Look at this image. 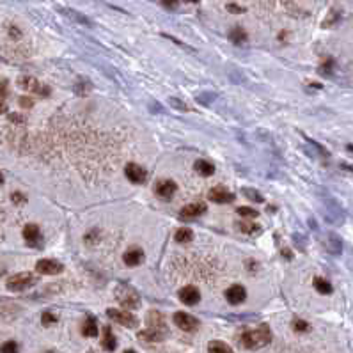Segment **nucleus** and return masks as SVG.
<instances>
[{"instance_id": "f257e3e1", "label": "nucleus", "mask_w": 353, "mask_h": 353, "mask_svg": "<svg viewBox=\"0 0 353 353\" xmlns=\"http://www.w3.org/2000/svg\"><path fill=\"white\" fill-rule=\"evenodd\" d=\"M270 341H272V330L266 323L259 325V327L254 328V330L245 332L243 336H241V339H240L241 346L247 350H259V348H263V346H266Z\"/></svg>"}, {"instance_id": "f03ea898", "label": "nucleus", "mask_w": 353, "mask_h": 353, "mask_svg": "<svg viewBox=\"0 0 353 353\" xmlns=\"http://www.w3.org/2000/svg\"><path fill=\"white\" fill-rule=\"evenodd\" d=\"M165 336H167V328H165V323H163V318H161V314L153 311L149 314V328L139 334V339L149 341V343H156V341H161Z\"/></svg>"}, {"instance_id": "7ed1b4c3", "label": "nucleus", "mask_w": 353, "mask_h": 353, "mask_svg": "<svg viewBox=\"0 0 353 353\" xmlns=\"http://www.w3.org/2000/svg\"><path fill=\"white\" fill-rule=\"evenodd\" d=\"M115 298H117V302H119L121 305L126 307V309H130V311L141 307V298L137 295V291L126 284L117 286V289H115Z\"/></svg>"}, {"instance_id": "20e7f679", "label": "nucleus", "mask_w": 353, "mask_h": 353, "mask_svg": "<svg viewBox=\"0 0 353 353\" xmlns=\"http://www.w3.org/2000/svg\"><path fill=\"white\" fill-rule=\"evenodd\" d=\"M37 282V277L31 272H21V273H16V275L9 277L5 286L9 291H25L29 289L31 286H34Z\"/></svg>"}, {"instance_id": "39448f33", "label": "nucleus", "mask_w": 353, "mask_h": 353, "mask_svg": "<svg viewBox=\"0 0 353 353\" xmlns=\"http://www.w3.org/2000/svg\"><path fill=\"white\" fill-rule=\"evenodd\" d=\"M107 316L110 320H114L115 323H119L126 328H135L139 325V320H137L130 311H119V309H109L107 311Z\"/></svg>"}, {"instance_id": "423d86ee", "label": "nucleus", "mask_w": 353, "mask_h": 353, "mask_svg": "<svg viewBox=\"0 0 353 353\" xmlns=\"http://www.w3.org/2000/svg\"><path fill=\"white\" fill-rule=\"evenodd\" d=\"M174 323H176V327H179L183 332H195L199 327H201V323L195 316L192 314H188V312H176L174 314Z\"/></svg>"}, {"instance_id": "0eeeda50", "label": "nucleus", "mask_w": 353, "mask_h": 353, "mask_svg": "<svg viewBox=\"0 0 353 353\" xmlns=\"http://www.w3.org/2000/svg\"><path fill=\"white\" fill-rule=\"evenodd\" d=\"M18 85H20L23 91H27V93L41 94V96H48V94H50V89H48L47 85H43L39 80H36V78H32V77H21L20 80H18Z\"/></svg>"}, {"instance_id": "6e6552de", "label": "nucleus", "mask_w": 353, "mask_h": 353, "mask_svg": "<svg viewBox=\"0 0 353 353\" xmlns=\"http://www.w3.org/2000/svg\"><path fill=\"white\" fill-rule=\"evenodd\" d=\"M36 270L41 275H57L64 270V266L55 259H39L36 263Z\"/></svg>"}, {"instance_id": "1a4fd4ad", "label": "nucleus", "mask_w": 353, "mask_h": 353, "mask_svg": "<svg viewBox=\"0 0 353 353\" xmlns=\"http://www.w3.org/2000/svg\"><path fill=\"white\" fill-rule=\"evenodd\" d=\"M179 300L185 304V305H197L199 300H201V293L195 286H185L179 289Z\"/></svg>"}, {"instance_id": "9d476101", "label": "nucleus", "mask_w": 353, "mask_h": 353, "mask_svg": "<svg viewBox=\"0 0 353 353\" xmlns=\"http://www.w3.org/2000/svg\"><path fill=\"white\" fill-rule=\"evenodd\" d=\"M225 298H227V302L231 305H240V304H243L247 300V291H245L243 286L234 284L225 291Z\"/></svg>"}, {"instance_id": "9b49d317", "label": "nucleus", "mask_w": 353, "mask_h": 353, "mask_svg": "<svg viewBox=\"0 0 353 353\" xmlns=\"http://www.w3.org/2000/svg\"><path fill=\"white\" fill-rule=\"evenodd\" d=\"M23 238L31 247H41V231L36 224H27L23 227Z\"/></svg>"}, {"instance_id": "f8f14e48", "label": "nucleus", "mask_w": 353, "mask_h": 353, "mask_svg": "<svg viewBox=\"0 0 353 353\" xmlns=\"http://www.w3.org/2000/svg\"><path fill=\"white\" fill-rule=\"evenodd\" d=\"M209 201L213 203H218V204H227V203H233L234 201V193H231L229 190H225L224 187H215L209 190L208 193Z\"/></svg>"}, {"instance_id": "ddd939ff", "label": "nucleus", "mask_w": 353, "mask_h": 353, "mask_svg": "<svg viewBox=\"0 0 353 353\" xmlns=\"http://www.w3.org/2000/svg\"><path fill=\"white\" fill-rule=\"evenodd\" d=\"M155 190H156V195H158V197L169 201V199H172V195L176 193L177 185L174 181H171V179H163V181H160L156 185Z\"/></svg>"}, {"instance_id": "4468645a", "label": "nucleus", "mask_w": 353, "mask_h": 353, "mask_svg": "<svg viewBox=\"0 0 353 353\" xmlns=\"http://www.w3.org/2000/svg\"><path fill=\"white\" fill-rule=\"evenodd\" d=\"M125 174L131 183H137V185L145 181V171L141 165H137V163H128L125 169Z\"/></svg>"}, {"instance_id": "2eb2a0df", "label": "nucleus", "mask_w": 353, "mask_h": 353, "mask_svg": "<svg viewBox=\"0 0 353 353\" xmlns=\"http://www.w3.org/2000/svg\"><path fill=\"white\" fill-rule=\"evenodd\" d=\"M123 261H125L126 266H139L144 261V252L141 249H137V247L128 249L123 254Z\"/></svg>"}, {"instance_id": "dca6fc26", "label": "nucleus", "mask_w": 353, "mask_h": 353, "mask_svg": "<svg viewBox=\"0 0 353 353\" xmlns=\"http://www.w3.org/2000/svg\"><path fill=\"white\" fill-rule=\"evenodd\" d=\"M206 211V204L203 203H193V204H188V206H185V208L181 209V213H179V217L185 220V218H197L201 217L203 213Z\"/></svg>"}, {"instance_id": "f3484780", "label": "nucleus", "mask_w": 353, "mask_h": 353, "mask_svg": "<svg viewBox=\"0 0 353 353\" xmlns=\"http://www.w3.org/2000/svg\"><path fill=\"white\" fill-rule=\"evenodd\" d=\"M82 334L85 337H96L99 334V328L96 325V320L93 316L85 318V321L82 323Z\"/></svg>"}, {"instance_id": "a211bd4d", "label": "nucleus", "mask_w": 353, "mask_h": 353, "mask_svg": "<svg viewBox=\"0 0 353 353\" xmlns=\"http://www.w3.org/2000/svg\"><path fill=\"white\" fill-rule=\"evenodd\" d=\"M101 346H103L107 352H114L115 346H117V341H115V336L112 334V328L105 327L103 328V339H101Z\"/></svg>"}, {"instance_id": "6ab92c4d", "label": "nucleus", "mask_w": 353, "mask_h": 353, "mask_svg": "<svg viewBox=\"0 0 353 353\" xmlns=\"http://www.w3.org/2000/svg\"><path fill=\"white\" fill-rule=\"evenodd\" d=\"M327 249L330 250L332 254H341V250H343V241L339 240L337 234H328Z\"/></svg>"}, {"instance_id": "aec40b11", "label": "nucleus", "mask_w": 353, "mask_h": 353, "mask_svg": "<svg viewBox=\"0 0 353 353\" xmlns=\"http://www.w3.org/2000/svg\"><path fill=\"white\" fill-rule=\"evenodd\" d=\"M174 240L177 243H187V241H192L193 240V231L188 227H179L174 234Z\"/></svg>"}, {"instance_id": "412c9836", "label": "nucleus", "mask_w": 353, "mask_h": 353, "mask_svg": "<svg viewBox=\"0 0 353 353\" xmlns=\"http://www.w3.org/2000/svg\"><path fill=\"white\" fill-rule=\"evenodd\" d=\"M195 171L201 174V176H211L213 172H215V165H211L209 161L206 160H197L195 161Z\"/></svg>"}, {"instance_id": "4be33fe9", "label": "nucleus", "mask_w": 353, "mask_h": 353, "mask_svg": "<svg viewBox=\"0 0 353 353\" xmlns=\"http://www.w3.org/2000/svg\"><path fill=\"white\" fill-rule=\"evenodd\" d=\"M314 288H316V291L320 295H330L334 289L332 284L328 281H325V279H321V277H316V279H314Z\"/></svg>"}, {"instance_id": "5701e85b", "label": "nucleus", "mask_w": 353, "mask_h": 353, "mask_svg": "<svg viewBox=\"0 0 353 353\" xmlns=\"http://www.w3.org/2000/svg\"><path fill=\"white\" fill-rule=\"evenodd\" d=\"M229 39L233 43H236V45H241V43L247 41V32L241 27H234L233 31L229 32Z\"/></svg>"}, {"instance_id": "b1692460", "label": "nucleus", "mask_w": 353, "mask_h": 353, "mask_svg": "<svg viewBox=\"0 0 353 353\" xmlns=\"http://www.w3.org/2000/svg\"><path fill=\"white\" fill-rule=\"evenodd\" d=\"M208 353H234L227 344L222 341H211L208 344Z\"/></svg>"}, {"instance_id": "393cba45", "label": "nucleus", "mask_w": 353, "mask_h": 353, "mask_svg": "<svg viewBox=\"0 0 353 353\" xmlns=\"http://www.w3.org/2000/svg\"><path fill=\"white\" fill-rule=\"evenodd\" d=\"M236 227L241 231V233H245V234H254V233H257L259 231V225L257 224H254V222H238L236 224Z\"/></svg>"}, {"instance_id": "a878e982", "label": "nucleus", "mask_w": 353, "mask_h": 353, "mask_svg": "<svg viewBox=\"0 0 353 353\" xmlns=\"http://www.w3.org/2000/svg\"><path fill=\"white\" fill-rule=\"evenodd\" d=\"M241 192L245 193V197H249L250 201H254V203H263V195H261L257 190H254V188H241Z\"/></svg>"}, {"instance_id": "bb28decb", "label": "nucleus", "mask_w": 353, "mask_h": 353, "mask_svg": "<svg viewBox=\"0 0 353 353\" xmlns=\"http://www.w3.org/2000/svg\"><path fill=\"white\" fill-rule=\"evenodd\" d=\"M293 330H295V332H300V334L309 332V330H311V325H309L305 320H295V321H293Z\"/></svg>"}, {"instance_id": "cd10ccee", "label": "nucleus", "mask_w": 353, "mask_h": 353, "mask_svg": "<svg viewBox=\"0 0 353 353\" xmlns=\"http://www.w3.org/2000/svg\"><path fill=\"white\" fill-rule=\"evenodd\" d=\"M236 211H238L240 217H243V218H256L257 217V211H256L254 208H249V206H241V208H238Z\"/></svg>"}, {"instance_id": "c85d7f7f", "label": "nucleus", "mask_w": 353, "mask_h": 353, "mask_svg": "<svg viewBox=\"0 0 353 353\" xmlns=\"http://www.w3.org/2000/svg\"><path fill=\"white\" fill-rule=\"evenodd\" d=\"M66 15L71 18V20H75V21H78V23H82V25H91V21L85 18V16H82V15H78V13H75V11H64Z\"/></svg>"}, {"instance_id": "c756f323", "label": "nucleus", "mask_w": 353, "mask_h": 353, "mask_svg": "<svg viewBox=\"0 0 353 353\" xmlns=\"http://www.w3.org/2000/svg\"><path fill=\"white\" fill-rule=\"evenodd\" d=\"M0 353H20L18 352V344H16L15 341H7V343L2 344Z\"/></svg>"}, {"instance_id": "7c9ffc66", "label": "nucleus", "mask_w": 353, "mask_h": 353, "mask_svg": "<svg viewBox=\"0 0 353 353\" xmlns=\"http://www.w3.org/2000/svg\"><path fill=\"white\" fill-rule=\"evenodd\" d=\"M41 321H43V325H53V323L57 321V316L52 314V312H43Z\"/></svg>"}, {"instance_id": "2f4dec72", "label": "nucleus", "mask_w": 353, "mask_h": 353, "mask_svg": "<svg viewBox=\"0 0 353 353\" xmlns=\"http://www.w3.org/2000/svg\"><path fill=\"white\" fill-rule=\"evenodd\" d=\"M169 103L174 107V109H177V110H181V112H185V110H188V105L185 103V101H181V99H177V98H171V101Z\"/></svg>"}, {"instance_id": "473e14b6", "label": "nucleus", "mask_w": 353, "mask_h": 353, "mask_svg": "<svg viewBox=\"0 0 353 353\" xmlns=\"http://www.w3.org/2000/svg\"><path fill=\"white\" fill-rule=\"evenodd\" d=\"M332 69H334V61H332V59H327V61L321 64L320 71H321L323 75H330V73H332Z\"/></svg>"}, {"instance_id": "72a5a7b5", "label": "nucleus", "mask_w": 353, "mask_h": 353, "mask_svg": "<svg viewBox=\"0 0 353 353\" xmlns=\"http://www.w3.org/2000/svg\"><path fill=\"white\" fill-rule=\"evenodd\" d=\"M11 201H13V203H15L16 206H20V204H25L27 203V197L21 192H15L13 195H11Z\"/></svg>"}, {"instance_id": "f704fd0d", "label": "nucleus", "mask_w": 353, "mask_h": 353, "mask_svg": "<svg viewBox=\"0 0 353 353\" xmlns=\"http://www.w3.org/2000/svg\"><path fill=\"white\" fill-rule=\"evenodd\" d=\"M161 5L167 7V9H176L177 7V0H160Z\"/></svg>"}, {"instance_id": "c9c22d12", "label": "nucleus", "mask_w": 353, "mask_h": 353, "mask_svg": "<svg viewBox=\"0 0 353 353\" xmlns=\"http://www.w3.org/2000/svg\"><path fill=\"white\" fill-rule=\"evenodd\" d=\"M9 121H13V123H18V125H21V123H25V117L21 114H9Z\"/></svg>"}, {"instance_id": "e433bc0d", "label": "nucleus", "mask_w": 353, "mask_h": 353, "mask_svg": "<svg viewBox=\"0 0 353 353\" xmlns=\"http://www.w3.org/2000/svg\"><path fill=\"white\" fill-rule=\"evenodd\" d=\"M20 105L23 109H31L32 105H34V101H32L31 98H25V96H23V98H20Z\"/></svg>"}, {"instance_id": "4c0bfd02", "label": "nucleus", "mask_w": 353, "mask_h": 353, "mask_svg": "<svg viewBox=\"0 0 353 353\" xmlns=\"http://www.w3.org/2000/svg\"><path fill=\"white\" fill-rule=\"evenodd\" d=\"M227 11H231V13H243V7H238L236 4H229L227 5Z\"/></svg>"}, {"instance_id": "58836bf2", "label": "nucleus", "mask_w": 353, "mask_h": 353, "mask_svg": "<svg viewBox=\"0 0 353 353\" xmlns=\"http://www.w3.org/2000/svg\"><path fill=\"white\" fill-rule=\"evenodd\" d=\"M0 96H7V82L5 80L0 82Z\"/></svg>"}, {"instance_id": "ea45409f", "label": "nucleus", "mask_w": 353, "mask_h": 353, "mask_svg": "<svg viewBox=\"0 0 353 353\" xmlns=\"http://www.w3.org/2000/svg\"><path fill=\"white\" fill-rule=\"evenodd\" d=\"M5 110H7V107H5V103L2 101V99H0V114H4Z\"/></svg>"}, {"instance_id": "a19ab883", "label": "nucleus", "mask_w": 353, "mask_h": 353, "mask_svg": "<svg viewBox=\"0 0 353 353\" xmlns=\"http://www.w3.org/2000/svg\"><path fill=\"white\" fill-rule=\"evenodd\" d=\"M341 167H343V169H346V171L353 172V165H350V163H341Z\"/></svg>"}, {"instance_id": "79ce46f5", "label": "nucleus", "mask_w": 353, "mask_h": 353, "mask_svg": "<svg viewBox=\"0 0 353 353\" xmlns=\"http://www.w3.org/2000/svg\"><path fill=\"white\" fill-rule=\"evenodd\" d=\"M348 151H352L353 153V144H348Z\"/></svg>"}, {"instance_id": "37998d69", "label": "nucleus", "mask_w": 353, "mask_h": 353, "mask_svg": "<svg viewBox=\"0 0 353 353\" xmlns=\"http://www.w3.org/2000/svg\"><path fill=\"white\" fill-rule=\"evenodd\" d=\"M185 2H192V4H195V2H199V0H185Z\"/></svg>"}, {"instance_id": "c03bdc74", "label": "nucleus", "mask_w": 353, "mask_h": 353, "mask_svg": "<svg viewBox=\"0 0 353 353\" xmlns=\"http://www.w3.org/2000/svg\"><path fill=\"white\" fill-rule=\"evenodd\" d=\"M2 183H4V176H2V174H0V185H2Z\"/></svg>"}, {"instance_id": "a18cd8bd", "label": "nucleus", "mask_w": 353, "mask_h": 353, "mask_svg": "<svg viewBox=\"0 0 353 353\" xmlns=\"http://www.w3.org/2000/svg\"><path fill=\"white\" fill-rule=\"evenodd\" d=\"M125 353H135V352H133V350H126Z\"/></svg>"}]
</instances>
